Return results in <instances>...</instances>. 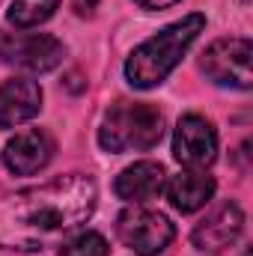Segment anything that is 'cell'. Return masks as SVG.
<instances>
[{"instance_id": "obj_15", "label": "cell", "mask_w": 253, "mask_h": 256, "mask_svg": "<svg viewBox=\"0 0 253 256\" xmlns=\"http://www.w3.org/2000/svg\"><path fill=\"white\" fill-rule=\"evenodd\" d=\"M96 6H98V0H72V9H74L80 18H90V15L96 12Z\"/></svg>"}, {"instance_id": "obj_10", "label": "cell", "mask_w": 253, "mask_h": 256, "mask_svg": "<svg viewBox=\"0 0 253 256\" xmlns=\"http://www.w3.org/2000/svg\"><path fill=\"white\" fill-rule=\"evenodd\" d=\"M42 110V86L30 78H9L0 84V128H18Z\"/></svg>"}, {"instance_id": "obj_3", "label": "cell", "mask_w": 253, "mask_h": 256, "mask_svg": "<svg viewBox=\"0 0 253 256\" xmlns=\"http://www.w3.org/2000/svg\"><path fill=\"white\" fill-rule=\"evenodd\" d=\"M164 137V116L146 102H116L98 128V146L104 152H146Z\"/></svg>"}, {"instance_id": "obj_6", "label": "cell", "mask_w": 253, "mask_h": 256, "mask_svg": "<svg viewBox=\"0 0 253 256\" xmlns=\"http://www.w3.org/2000/svg\"><path fill=\"white\" fill-rule=\"evenodd\" d=\"M66 45L48 33H3L0 60L30 74H45L63 63Z\"/></svg>"}, {"instance_id": "obj_2", "label": "cell", "mask_w": 253, "mask_h": 256, "mask_svg": "<svg viewBox=\"0 0 253 256\" xmlns=\"http://www.w3.org/2000/svg\"><path fill=\"white\" fill-rule=\"evenodd\" d=\"M206 30V15L190 12L185 18L167 24L161 33L149 36L143 45H137L126 60V80L134 90H152L167 80V74L179 66L196 42V36Z\"/></svg>"}, {"instance_id": "obj_7", "label": "cell", "mask_w": 253, "mask_h": 256, "mask_svg": "<svg viewBox=\"0 0 253 256\" xmlns=\"http://www.w3.org/2000/svg\"><path fill=\"white\" fill-rule=\"evenodd\" d=\"M173 158L185 170H206L218 158L214 126L200 114H185L176 126V134H173Z\"/></svg>"}, {"instance_id": "obj_5", "label": "cell", "mask_w": 253, "mask_h": 256, "mask_svg": "<svg viewBox=\"0 0 253 256\" xmlns=\"http://www.w3.org/2000/svg\"><path fill=\"white\" fill-rule=\"evenodd\" d=\"M116 236L137 256H155L170 248V242L176 238V226L161 212L131 206L116 218Z\"/></svg>"}, {"instance_id": "obj_13", "label": "cell", "mask_w": 253, "mask_h": 256, "mask_svg": "<svg viewBox=\"0 0 253 256\" xmlns=\"http://www.w3.org/2000/svg\"><path fill=\"white\" fill-rule=\"evenodd\" d=\"M57 6H60V0H12L9 12H6V21L15 30H30V27L45 24L57 12Z\"/></svg>"}, {"instance_id": "obj_1", "label": "cell", "mask_w": 253, "mask_h": 256, "mask_svg": "<svg viewBox=\"0 0 253 256\" xmlns=\"http://www.w3.org/2000/svg\"><path fill=\"white\" fill-rule=\"evenodd\" d=\"M96 182L72 173L0 196V248L36 254L78 232L96 212Z\"/></svg>"}, {"instance_id": "obj_11", "label": "cell", "mask_w": 253, "mask_h": 256, "mask_svg": "<svg viewBox=\"0 0 253 256\" xmlns=\"http://www.w3.org/2000/svg\"><path fill=\"white\" fill-rule=\"evenodd\" d=\"M114 191L131 206H143L164 191V167L158 161H137L116 176Z\"/></svg>"}, {"instance_id": "obj_12", "label": "cell", "mask_w": 253, "mask_h": 256, "mask_svg": "<svg viewBox=\"0 0 253 256\" xmlns=\"http://www.w3.org/2000/svg\"><path fill=\"white\" fill-rule=\"evenodd\" d=\"M167 200L176 212L190 214V212H200L202 206L212 202L214 196V179L206 176V170H185L179 176H173L167 182Z\"/></svg>"}, {"instance_id": "obj_8", "label": "cell", "mask_w": 253, "mask_h": 256, "mask_svg": "<svg viewBox=\"0 0 253 256\" xmlns=\"http://www.w3.org/2000/svg\"><path fill=\"white\" fill-rule=\"evenodd\" d=\"M244 230V212L236 202H218L190 232V242L196 250L202 254H224L226 248H232L238 242Z\"/></svg>"}, {"instance_id": "obj_9", "label": "cell", "mask_w": 253, "mask_h": 256, "mask_svg": "<svg viewBox=\"0 0 253 256\" xmlns=\"http://www.w3.org/2000/svg\"><path fill=\"white\" fill-rule=\"evenodd\" d=\"M51 155H54V140L42 128H27V131H18L6 143L3 164L15 176H33V173L48 167Z\"/></svg>"}, {"instance_id": "obj_16", "label": "cell", "mask_w": 253, "mask_h": 256, "mask_svg": "<svg viewBox=\"0 0 253 256\" xmlns=\"http://www.w3.org/2000/svg\"><path fill=\"white\" fill-rule=\"evenodd\" d=\"M137 6H143V9H167V6H173V3H179V0H134Z\"/></svg>"}, {"instance_id": "obj_4", "label": "cell", "mask_w": 253, "mask_h": 256, "mask_svg": "<svg viewBox=\"0 0 253 256\" xmlns=\"http://www.w3.org/2000/svg\"><path fill=\"white\" fill-rule=\"evenodd\" d=\"M250 57H253L250 39H242V36L214 39V42L202 51L200 68H202V74H206L212 84H218V86L250 90V84H253Z\"/></svg>"}, {"instance_id": "obj_14", "label": "cell", "mask_w": 253, "mask_h": 256, "mask_svg": "<svg viewBox=\"0 0 253 256\" xmlns=\"http://www.w3.org/2000/svg\"><path fill=\"white\" fill-rule=\"evenodd\" d=\"M57 256H110V244L102 232L92 230H78L68 238L60 242V254Z\"/></svg>"}]
</instances>
